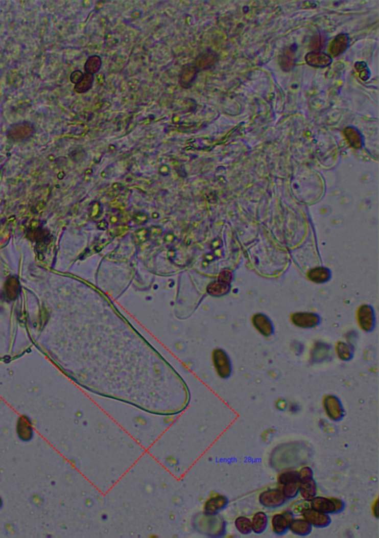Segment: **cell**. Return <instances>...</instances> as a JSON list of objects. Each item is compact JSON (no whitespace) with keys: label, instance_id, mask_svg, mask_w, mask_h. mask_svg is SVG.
<instances>
[{"label":"cell","instance_id":"obj_2","mask_svg":"<svg viewBox=\"0 0 379 538\" xmlns=\"http://www.w3.org/2000/svg\"><path fill=\"white\" fill-rule=\"evenodd\" d=\"M278 483L281 486V492L287 500L294 499L299 495L301 486L299 472L291 470L280 474Z\"/></svg>","mask_w":379,"mask_h":538},{"label":"cell","instance_id":"obj_5","mask_svg":"<svg viewBox=\"0 0 379 538\" xmlns=\"http://www.w3.org/2000/svg\"><path fill=\"white\" fill-rule=\"evenodd\" d=\"M324 411L330 420L339 422L344 416V409L339 397L329 395L324 397L323 402Z\"/></svg>","mask_w":379,"mask_h":538},{"label":"cell","instance_id":"obj_1","mask_svg":"<svg viewBox=\"0 0 379 538\" xmlns=\"http://www.w3.org/2000/svg\"><path fill=\"white\" fill-rule=\"evenodd\" d=\"M192 525L196 530L208 537H222L226 532V522L218 514H198Z\"/></svg>","mask_w":379,"mask_h":538},{"label":"cell","instance_id":"obj_26","mask_svg":"<svg viewBox=\"0 0 379 538\" xmlns=\"http://www.w3.org/2000/svg\"><path fill=\"white\" fill-rule=\"evenodd\" d=\"M336 353H337V356L344 361L350 360L351 355H352L350 346L343 342H339L336 346Z\"/></svg>","mask_w":379,"mask_h":538},{"label":"cell","instance_id":"obj_18","mask_svg":"<svg viewBox=\"0 0 379 538\" xmlns=\"http://www.w3.org/2000/svg\"><path fill=\"white\" fill-rule=\"evenodd\" d=\"M317 484L314 478L301 482L299 493L303 499L311 501L313 498L317 496Z\"/></svg>","mask_w":379,"mask_h":538},{"label":"cell","instance_id":"obj_9","mask_svg":"<svg viewBox=\"0 0 379 538\" xmlns=\"http://www.w3.org/2000/svg\"><path fill=\"white\" fill-rule=\"evenodd\" d=\"M313 526L316 528H326L332 521L329 514L316 511L312 508L306 509L301 514Z\"/></svg>","mask_w":379,"mask_h":538},{"label":"cell","instance_id":"obj_16","mask_svg":"<svg viewBox=\"0 0 379 538\" xmlns=\"http://www.w3.org/2000/svg\"><path fill=\"white\" fill-rule=\"evenodd\" d=\"M253 326L261 334L265 336H269L273 333V323L269 318L264 314L258 313L253 317Z\"/></svg>","mask_w":379,"mask_h":538},{"label":"cell","instance_id":"obj_21","mask_svg":"<svg viewBox=\"0 0 379 538\" xmlns=\"http://www.w3.org/2000/svg\"><path fill=\"white\" fill-rule=\"evenodd\" d=\"M207 290L210 295H214V296H222L228 293L230 290V284L225 283V282L218 280L217 282L210 284Z\"/></svg>","mask_w":379,"mask_h":538},{"label":"cell","instance_id":"obj_13","mask_svg":"<svg viewBox=\"0 0 379 538\" xmlns=\"http://www.w3.org/2000/svg\"><path fill=\"white\" fill-rule=\"evenodd\" d=\"M199 72L194 63L186 64L183 66L179 76V83L181 86L183 88H190L195 82Z\"/></svg>","mask_w":379,"mask_h":538},{"label":"cell","instance_id":"obj_8","mask_svg":"<svg viewBox=\"0 0 379 538\" xmlns=\"http://www.w3.org/2000/svg\"><path fill=\"white\" fill-rule=\"evenodd\" d=\"M214 363L217 373L222 379H226L231 374V363L226 353L222 349H216L214 353Z\"/></svg>","mask_w":379,"mask_h":538},{"label":"cell","instance_id":"obj_11","mask_svg":"<svg viewBox=\"0 0 379 538\" xmlns=\"http://www.w3.org/2000/svg\"><path fill=\"white\" fill-rule=\"evenodd\" d=\"M218 55L211 50L204 51L196 58L194 65L199 72L207 70L214 67L218 62Z\"/></svg>","mask_w":379,"mask_h":538},{"label":"cell","instance_id":"obj_29","mask_svg":"<svg viewBox=\"0 0 379 538\" xmlns=\"http://www.w3.org/2000/svg\"><path fill=\"white\" fill-rule=\"evenodd\" d=\"M219 280L225 283L230 284L232 280V274L228 271L222 272L219 275Z\"/></svg>","mask_w":379,"mask_h":538},{"label":"cell","instance_id":"obj_25","mask_svg":"<svg viewBox=\"0 0 379 538\" xmlns=\"http://www.w3.org/2000/svg\"><path fill=\"white\" fill-rule=\"evenodd\" d=\"M310 507H311L310 501L304 499L299 500L292 504L291 511L294 516H299V514H302L303 512Z\"/></svg>","mask_w":379,"mask_h":538},{"label":"cell","instance_id":"obj_24","mask_svg":"<svg viewBox=\"0 0 379 538\" xmlns=\"http://www.w3.org/2000/svg\"><path fill=\"white\" fill-rule=\"evenodd\" d=\"M235 526L240 534L248 535L252 532L251 520L248 517L240 516L235 521Z\"/></svg>","mask_w":379,"mask_h":538},{"label":"cell","instance_id":"obj_31","mask_svg":"<svg viewBox=\"0 0 379 538\" xmlns=\"http://www.w3.org/2000/svg\"><path fill=\"white\" fill-rule=\"evenodd\" d=\"M3 498H2L1 496H0V509H1L2 508H3Z\"/></svg>","mask_w":379,"mask_h":538},{"label":"cell","instance_id":"obj_19","mask_svg":"<svg viewBox=\"0 0 379 538\" xmlns=\"http://www.w3.org/2000/svg\"><path fill=\"white\" fill-rule=\"evenodd\" d=\"M307 276L310 279L316 283H324L330 277V272L328 269L324 267H316L310 270Z\"/></svg>","mask_w":379,"mask_h":538},{"label":"cell","instance_id":"obj_17","mask_svg":"<svg viewBox=\"0 0 379 538\" xmlns=\"http://www.w3.org/2000/svg\"><path fill=\"white\" fill-rule=\"evenodd\" d=\"M252 531L257 534H263L266 530L269 523L268 514L264 511H258L255 513L251 520Z\"/></svg>","mask_w":379,"mask_h":538},{"label":"cell","instance_id":"obj_14","mask_svg":"<svg viewBox=\"0 0 379 538\" xmlns=\"http://www.w3.org/2000/svg\"><path fill=\"white\" fill-rule=\"evenodd\" d=\"M291 320L296 326L309 328L319 323V317L312 313H296L292 316Z\"/></svg>","mask_w":379,"mask_h":538},{"label":"cell","instance_id":"obj_20","mask_svg":"<svg viewBox=\"0 0 379 538\" xmlns=\"http://www.w3.org/2000/svg\"><path fill=\"white\" fill-rule=\"evenodd\" d=\"M19 293V285L16 278H11L5 285L4 295L8 301H13L17 298Z\"/></svg>","mask_w":379,"mask_h":538},{"label":"cell","instance_id":"obj_6","mask_svg":"<svg viewBox=\"0 0 379 538\" xmlns=\"http://www.w3.org/2000/svg\"><path fill=\"white\" fill-rule=\"evenodd\" d=\"M294 518V514L291 511L274 514L271 518L272 529L278 536H282L289 530L290 524Z\"/></svg>","mask_w":379,"mask_h":538},{"label":"cell","instance_id":"obj_30","mask_svg":"<svg viewBox=\"0 0 379 538\" xmlns=\"http://www.w3.org/2000/svg\"><path fill=\"white\" fill-rule=\"evenodd\" d=\"M133 219L138 224H143V223L146 222L148 217H147L146 214H139H139H135L134 216H133Z\"/></svg>","mask_w":379,"mask_h":538},{"label":"cell","instance_id":"obj_22","mask_svg":"<svg viewBox=\"0 0 379 538\" xmlns=\"http://www.w3.org/2000/svg\"><path fill=\"white\" fill-rule=\"evenodd\" d=\"M93 80H94L93 75L85 73V74H84V77L82 80L79 83H77V85H75L74 90L78 93H86L93 87Z\"/></svg>","mask_w":379,"mask_h":538},{"label":"cell","instance_id":"obj_7","mask_svg":"<svg viewBox=\"0 0 379 538\" xmlns=\"http://www.w3.org/2000/svg\"><path fill=\"white\" fill-rule=\"evenodd\" d=\"M17 438L22 442H30L34 437V429L31 418L27 415L18 417L16 424Z\"/></svg>","mask_w":379,"mask_h":538},{"label":"cell","instance_id":"obj_28","mask_svg":"<svg viewBox=\"0 0 379 538\" xmlns=\"http://www.w3.org/2000/svg\"><path fill=\"white\" fill-rule=\"evenodd\" d=\"M84 74L81 72V71H75V72L72 73V75H70V81H72V82H73L74 84L77 85V83H79V82L82 80Z\"/></svg>","mask_w":379,"mask_h":538},{"label":"cell","instance_id":"obj_12","mask_svg":"<svg viewBox=\"0 0 379 538\" xmlns=\"http://www.w3.org/2000/svg\"><path fill=\"white\" fill-rule=\"evenodd\" d=\"M228 505V499L224 495L212 497L204 503V512L207 514H217Z\"/></svg>","mask_w":379,"mask_h":538},{"label":"cell","instance_id":"obj_10","mask_svg":"<svg viewBox=\"0 0 379 538\" xmlns=\"http://www.w3.org/2000/svg\"><path fill=\"white\" fill-rule=\"evenodd\" d=\"M359 326L365 331H370L375 323V316L373 310L368 305H362L359 308L357 313Z\"/></svg>","mask_w":379,"mask_h":538},{"label":"cell","instance_id":"obj_15","mask_svg":"<svg viewBox=\"0 0 379 538\" xmlns=\"http://www.w3.org/2000/svg\"><path fill=\"white\" fill-rule=\"evenodd\" d=\"M289 530L295 535L306 537L312 532L313 526L304 518H293L290 524Z\"/></svg>","mask_w":379,"mask_h":538},{"label":"cell","instance_id":"obj_27","mask_svg":"<svg viewBox=\"0 0 379 538\" xmlns=\"http://www.w3.org/2000/svg\"><path fill=\"white\" fill-rule=\"evenodd\" d=\"M301 482L314 478V471L309 466L303 467L299 472Z\"/></svg>","mask_w":379,"mask_h":538},{"label":"cell","instance_id":"obj_23","mask_svg":"<svg viewBox=\"0 0 379 538\" xmlns=\"http://www.w3.org/2000/svg\"><path fill=\"white\" fill-rule=\"evenodd\" d=\"M102 65V60L101 57L97 55L90 56L87 59L86 62H85V73L94 75V74L100 72Z\"/></svg>","mask_w":379,"mask_h":538},{"label":"cell","instance_id":"obj_3","mask_svg":"<svg viewBox=\"0 0 379 538\" xmlns=\"http://www.w3.org/2000/svg\"><path fill=\"white\" fill-rule=\"evenodd\" d=\"M311 507L316 511L325 514H339L345 508V503L342 500L335 498L316 496L311 501Z\"/></svg>","mask_w":379,"mask_h":538},{"label":"cell","instance_id":"obj_4","mask_svg":"<svg viewBox=\"0 0 379 538\" xmlns=\"http://www.w3.org/2000/svg\"><path fill=\"white\" fill-rule=\"evenodd\" d=\"M258 501L266 509H274L284 506L288 500L279 488H270L260 494Z\"/></svg>","mask_w":379,"mask_h":538}]
</instances>
